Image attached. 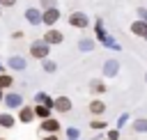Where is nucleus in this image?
<instances>
[{
  "mask_svg": "<svg viewBox=\"0 0 147 140\" xmlns=\"http://www.w3.org/2000/svg\"><path fill=\"white\" fill-rule=\"evenodd\" d=\"M145 32H147V23H145V21H140V18H136V21L131 23V34L142 39V37H145Z\"/></svg>",
  "mask_w": 147,
  "mask_h": 140,
  "instance_id": "obj_17",
  "label": "nucleus"
},
{
  "mask_svg": "<svg viewBox=\"0 0 147 140\" xmlns=\"http://www.w3.org/2000/svg\"><path fill=\"white\" fill-rule=\"evenodd\" d=\"M71 108H74V101L69 96H53V112L67 115V112H71Z\"/></svg>",
  "mask_w": 147,
  "mask_h": 140,
  "instance_id": "obj_7",
  "label": "nucleus"
},
{
  "mask_svg": "<svg viewBox=\"0 0 147 140\" xmlns=\"http://www.w3.org/2000/svg\"><path fill=\"white\" fill-rule=\"evenodd\" d=\"M92 28H94V41H96V44H101L103 48H110V50L122 53V44H119L113 34H108V30H106V25H103V18H101V16H96V18L92 21Z\"/></svg>",
  "mask_w": 147,
  "mask_h": 140,
  "instance_id": "obj_1",
  "label": "nucleus"
},
{
  "mask_svg": "<svg viewBox=\"0 0 147 140\" xmlns=\"http://www.w3.org/2000/svg\"><path fill=\"white\" fill-rule=\"evenodd\" d=\"M62 18V11L60 7H48V9H41V25L46 28H55Z\"/></svg>",
  "mask_w": 147,
  "mask_h": 140,
  "instance_id": "obj_4",
  "label": "nucleus"
},
{
  "mask_svg": "<svg viewBox=\"0 0 147 140\" xmlns=\"http://www.w3.org/2000/svg\"><path fill=\"white\" fill-rule=\"evenodd\" d=\"M145 83H147V73H145Z\"/></svg>",
  "mask_w": 147,
  "mask_h": 140,
  "instance_id": "obj_35",
  "label": "nucleus"
},
{
  "mask_svg": "<svg viewBox=\"0 0 147 140\" xmlns=\"http://www.w3.org/2000/svg\"><path fill=\"white\" fill-rule=\"evenodd\" d=\"M44 133H60L62 131V124H60V119L57 117H46V119H41V126H39Z\"/></svg>",
  "mask_w": 147,
  "mask_h": 140,
  "instance_id": "obj_12",
  "label": "nucleus"
},
{
  "mask_svg": "<svg viewBox=\"0 0 147 140\" xmlns=\"http://www.w3.org/2000/svg\"><path fill=\"white\" fill-rule=\"evenodd\" d=\"M41 69H44L46 73H55V71H57V64H55L51 57H46V60H41Z\"/></svg>",
  "mask_w": 147,
  "mask_h": 140,
  "instance_id": "obj_24",
  "label": "nucleus"
},
{
  "mask_svg": "<svg viewBox=\"0 0 147 140\" xmlns=\"http://www.w3.org/2000/svg\"><path fill=\"white\" fill-rule=\"evenodd\" d=\"M32 119H34V108L23 103V106L16 110V122H21V124H30Z\"/></svg>",
  "mask_w": 147,
  "mask_h": 140,
  "instance_id": "obj_13",
  "label": "nucleus"
},
{
  "mask_svg": "<svg viewBox=\"0 0 147 140\" xmlns=\"http://www.w3.org/2000/svg\"><path fill=\"white\" fill-rule=\"evenodd\" d=\"M0 14H2V7H0Z\"/></svg>",
  "mask_w": 147,
  "mask_h": 140,
  "instance_id": "obj_36",
  "label": "nucleus"
},
{
  "mask_svg": "<svg viewBox=\"0 0 147 140\" xmlns=\"http://www.w3.org/2000/svg\"><path fill=\"white\" fill-rule=\"evenodd\" d=\"M80 140H85V138H80Z\"/></svg>",
  "mask_w": 147,
  "mask_h": 140,
  "instance_id": "obj_37",
  "label": "nucleus"
},
{
  "mask_svg": "<svg viewBox=\"0 0 147 140\" xmlns=\"http://www.w3.org/2000/svg\"><path fill=\"white\" fill-rule=\"evenodd\" d=\"M76 46H78L80 53H92V50L96 48V41H94V37H80Z\"/></svg>",
  "mask_w": 147,
  "mask_h": 140,
  "instance_id": "obj_15",
  "label": "nucleus"
},
{
  "mask_svg": "<svg viewBox=\"0 0 147 140\" xmlns=\"http://www.w3.org/2000/svg\"><path fill=\"white\" fill-rule=\"evenodd\" d=\"M106 108H108V106H106V103H103V99H99V96H96V99H92V101H90V106H87V110H90V115H92V117H101V115L106 112Z\"/></svg>",
  "mask_w": 147,
  "mask_h": 140,
  "instance_id": "obj_14",
  "label": "nucleus"
},
{
  "mask_svg": "<svg viewBox=\"0 0 147 140\" xmlns=\"http://www.w3.org/2000/svg\"><path fill=\"white\" fill-rule=\"evenodd\" d=\"M34 103H41V106H46V108L53 110V96L48 92H37L34 94Z\"/></svg>",
  "mask_w": 147,
  "mask_h": 140,
  "instance_id": "obj_19",
  "label": "nucleus"
},
{
  "mask_svg": "<svg viewBox=\"0 0 147 140\" xmlns=\"http://www.w3.org/2000/svg\"><path fill=\"white\" fill-rule=\"evenodd\" d=\"M23 37H25V32H23V30H14V32H11V39H14V41H21Z\"/></svg>",
  "mask_w": 147,
  "mask_h": 140,
  "instance_id": "obj_29",
  "label": "nucleus"
},
{
  "mask_svg": "<svg viewBox=\"0 0 147 140\" xmlns=\"http://www.w3.org/2000/svg\"><path fill=\"white\" fill-rule=\"evenodd\" d=\"M103 138H106V140H119V129H108V131L103 133Z\"/></svg>",
  "mask_w": 147,
  "mask_h": 140,
  "instance_id": "obj_25",
  "label": "nucleus"
},
{
  "mask_svg": "<svg viewBox=\"0 0 147 140\" xmlns=\"http://www.w3.org/2000/svg\"><path fill=\"white\" fill-rule=\"evenodd\" d=\"M0 140H5V138H0Z\"/></svg>",
  "mask_w": 147,
  "mask_h": 140,
  "instance_id": "obj_38",
  "label": "nucleus"
},
{
  "mask_svg": "<svg viewBox=\"0 0 147 140\" xmlns=\"http://www.w3.org/2000/svg\"><path fill=\"white\" fill-rule=\"evenodd\" d=\"M64 138L67 140H80V129L78 126H67L64 129Z\"/></svg>",
  "mask_w": 147,
  "mask_h": 140,
  "instance_id": "obj_23",
  "label": "nucleus"
},
{
  "mask_svg": "<svg viewBox=\"0 0 147 140\" xmlns=\"http://www.w3.org/2000/svg\"><path fill=\"white\" fill-rule=\"evenodd\" d=\"M124 124H129V112H122V115H117V126H115V129H122Z\"/></svg>",
  "mask_w": 147,
  "mask_h": 140,
  "instance_id": "obj_26",
  "label": "nucleus"
},
{
  "mask_svg": "<svg viewBox=\"0 0 147 140\" xmlns=\"http://www.w3.org/2000/svg\"><path fill=\"white\" fill-rule=\"evenodd\" d=\"M106 126H108V122L103 117H92L90 119V129L92 131H106Z\"/></svg>",
  "mask_w": 147,
  "mask_h": 140,
  "instance_id": "obj_22",
  "label": "nucleus"
},
{
  "mask_svg": "<svg viewBox=\"0 0 147 140\" xmlns=\"http://www.w3.org/2000/svg\"><path fill=\"white\" fill-rule=\"evenodd\" d=\"M87 92L94 94V96H103L108 92V85H106V78H92L87 83Z\"/></svg>",
  "mask_w": 147,
  "mask_h": 140,
  "instance_id": "obj_10",
  "label": "nucleus"
},
{
  "mask_svg": "<svg viewBox=\"0 0 147 140\" xmlns=\"http://www.w3.org/2000/svg\"><path fill=\"white\" fill-rule=\"evenodd\" d=\"M142 39H145V41H147V32H145V37H142Z\"/></svg>",
  "mask_w": 147,
  "mask_h": 140,
  "instance_id": "obj_34",
  "label": "nucleus"
},
{
  "mask_svg": "<svg viewBox=\"0 0 147 140\" xmlns=\"http://www.w3.org/2000/svg\"><path fill=\"white\" fill-rule=\"evenodd\" d=\"M5 67H7V71H25L28 69V60L23 55H9L5 60Z\"/></svg>",
  "mask_w": 147,
  "mask_h": 140,
  "instance_id": "obj_6",
  "label": "nucleus"
},
{
  "mask_svg": "<svg viewBox=\"0 0 147 140\" xmlns=\"http://www.w3.org/2000/svg\"><path fill=\"white\" fill-rule=\"evenodd\" d=\"M28 53H30V57H34V60H46V57H51V46L44 41V39H34L32 44H30V48H28Z\"/></svg>",
  "mask_w": 147,
  "mask_h": 140,
  "instance_id": "obj_2",
  "label": "nucleus"
},
{
  "mask_svg": "<svg viewBox=\"0 0 147 140\" xmlns=\"http://www.w3.org/2000/svg\"><path fill=\"white\" fill-rule=\"evenodd\" d=\"M32 108H34V119H39V122L53 115V110L46 108V106H41V103H32Z\"/></svg>",
  "mask_w": 147,
  "mask_h": 140,
  "instance_id": "obj_18",
  "label": "nucleus"
},
{
  "mask_svg": "<svg viewBox=\"0 0 147 140\" xmlns=\"http://www.w3.org/2000/svg\"><path fill=\"white\" fill-rule=\"evenodd\" d=\"M2 96H5V90H0V103H2Z\"/></svg>",
  "mask_w": 147,
  "mask_h": 140,
  "instance_id": "obj_33",
  "label": "nucleus"
},
{
  "mask_svg": "<svg viewBox=\"0 0 147 140\" xmlns=\"http://www.w3.org/2000/svg\"><path fill=\"white\" fill-rule=\"evenodd\" d=\"M48 7H57V0H39V9H48Z\"/></svg>",
  "mask_w": 147,
  "mask_h": 140,
  "instance_id": "obj_27",
  "label": "nucleus"
},
{
  "mask_svg": "<svg viewBox=\"0 0 147 140\" xmlns=\"http://www.w3.org/2000/svg\"><path fill=\"white\" fill-rule=\"evenodd\" d=\"M2 103H5V108H7L9 112H14V110H18V108L23 106V94L7 90V92H5V96H2Z\"/></svg>",
  "mask_w": 147,
  "mask_h": 140,
  "instance_id": "obj_5",
  "label": "nucleus"
},
{
  "mask_svg": "<svg viewBox=\"0 0 147 140\" xmlns=\"http://www.w3.org/2000/svg\"><path fill=\"white\" fill-rule=\"evenodd\" d=\"M48 46H60L62 41H64V32L62 30H57V28H46V34L41 37Z\"/></svg>",
  "mask_w": 147,
  "mask_h": 140,
  "instance_id": "obj_8",
  "label": "nucleus"
},
{
  "mask_svg": "<svg viewBox=\"0 0 147 140\" xmlns=\"http://www.w3.org/2000/svg\"><path fill=\"white\" fill-rule=\"evenodd\" d=\"M23 18L28 21V25L37 28V25H41V9H39V7H25Z\"/></svg>",
  "mask_w": 147,
  "mask_h": 140,
  "instance_id": "obj_11",
  "label": "nucleus"
},
{
  "mask_svg": "<svg viewBox=\"0 0 147 140\" xmlns=\"http://www.w3.org/2000/svg\"><path fill=\"white\" fill-rule=\"evenodd\" d=\"M67 23H69L71 28H76V30H85V28L92 25V18H90L85 11H71V14L67 16Z\"/></svg>",
  "mask_w": 147,
  "mask_h": 140,
  "instance_id": "obj_3",
  "label": "nucleus"
},
{
  "mask_svg": "<svg viewBox=\"0 0 147 140\" xmlns=\"http://www.w3.org/2000/svg\"><path fill=\"white\" fill-rule=\"evenodd\" d=\"M136 14H138V18H140V21H145V23H147V7H138V11H136Z\"/></svg>",
  "mask_w": 147,
  "mask_h": 140,
  "instance_id": "obj_28",
  "label": "nucleus"
},
{
  "mask_svg": "<svg viewBox=\"0 0 147 140\" xmlns=\"http://www.w3.org/2000/svg\"><path fill=\"white\" fill-rule=\"evenodd\" d=\"M18 122H16V115L14 112H9V110H5V112H0V126L2 129H14Z\"/></svg>",
  "mask_w": 147,
  "mask_h": 140,
  "instance_id": "obj_16",
  "label": "nucleus"
},
{
  "mask_svg": "<svg viewBox=\"0 0 147 140\" xmlns=\"http://www.w3.org/2000/svg\"><path fill=\"white\" fill-rule=\"evenodd\" d=\"M131 129L136 133H147V117H136L131 122Z\"/></svg>",
  "mask_w": 147,
  "mask_h": 140,
  "instance_id": "obj_21",
  "label": "nucleus"
},
{
  "mask_svg": "<svg viewBox=\"0 0 147 140\" xmlns=\"http://www.w3.org/2000/svg\"><path fill=\"white\" fill-rule=\"evenodd\" d=\"M41 140H60V135H57V133H44Z\"/></svg>",
  "mask_w": 147,
  "mask_h": 140,
  "instance_id": "obj_31",
  "label": "nucleus"
},
{
  "mask_svg": "<svg viewBox=\"0 0 147 140\" xmlns=\"http://www.w3.org/2000/svg\"><path fill=\"white\" fill-rule=\"evenodd\" d=\"M11 87H14V76H11L9 71H2V73H0V90L7 92V90H11Z\"/></svg>",
  "mask_w": 147,
  "mask_h": 140,
  "instance_id": "obj_20",
  "label": "nucleus"
},
{
  "mask_svg": "<svg viewBox=\"0 0 147 140\" xmlns=\"http://www.w3.org/2000/svg\"><path fill=\"white\" fill-rule=\"evenodd\" d=\"M119 69H122L119 60H117V57H110V60H106V62H103L101 73H103V78H115V76L119 73Z\"/></svg>",
  "mask_w": 147,
  "mask_h": 140,
  "instance_id": "obj_9",
  "label": "nucleus"
},
{
  "mask_svg": "<svg viewBox=\"0 0 147 140\" xmlns=\"http://www.w3.org/2000/svg\"><path fill=\"white\" fill-rule=\"evenodd\" d=\"M2 71H7V67H5V62L0 60V73H2Z\"/></svg>",
  "mask_w": 147,
  "mask_h": 140,
  "instance_id": "obj_32",
  "label": "nucleus"
},
{
  "mask_svg": "<svg viewBox=\"0 0 147 140\" xmlns=\"http://www.w3.org/2000/svg\"><path fill=\"white\" fill-rule=\"evenodd\" d=\"M16 5V0H0V7L5 9V7H14Z\"/></svg>",
  "mask_w": 147,
  "mask_h": 140,
  "instance_id": "obj_30",
  "label": "nucleus"
}]
</instances>
